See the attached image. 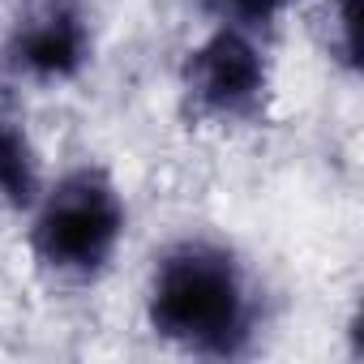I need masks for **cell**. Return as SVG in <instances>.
I'll list each match as a JSON object with an SVG mask.
<instances>
[{"instance_id": "6da1fadb", "label": "cell", "mask_w": 364, "mask_h": 364, "mask_svg": "<svg viewBox=\"0 0 364 364\" xmlns=\"http://www.w3.org/2000/svg\"><path fill=\"white\" fill-rule=\"evenodd\" d=\"M150 321L176 343L228 347L245 330V287L236 266L202 245L167 253L154 274Z\"/></svg>"}, {"instance_id": "7a4b0ae2", "label": "cell", "mask_w": 364, "mask_h": 364, "mask_svg": "<svg viewBox=\"0 0 364 364\" xmlns=\"http://www.w3.org/2000/svg\"><path fill=\"white\" fill-rule=\"evenodd\" d=\"M124 232L116 189L99 171H73L48 193L35 219V249L56 270H99Z\"/></svg>"}, {"instance_id": "3957f363", "label": "cell", "mask_w": 364, "mask_h": 364, "mask_svg": "<svg viewBox=\"0 0 364 364\" xmlns=\"http://www.w3.org/2000/svg\"><path fill=\"white\" fill-rule=\"evenodd\" d=\"M18 65L35 77H73L86 60V26L69 0H35L14 35Z\"/></svg>"}, {"instance_id": "277c9868", "label": "cell", "mask_w": 364, "mask_h": 364, "mask_svg": "<svg viewBox=\"0 0 364 364\" xmlns=\"http://www.w3.org/2000/svg\"><path fill=\"white\" fill-rule=\"evenodd\" d=\"M262 60L253 43L236 31H219L206 48L193 52L189 60V86L193 95L215 107V112H240L257 99L262 90Z\"/></svg>"}, {"instance_id": "5b68a950", "label": "cell", "mask_w": 364, "mask_h": 364, "mask_svg": "<svg viewBox=\"0 0 364 364\" xmlns=\"http://www.w3.org/2000/svg\"><path fill=\"white\" fill-rule=\"evenodd\" d=\"M0 193L9 202L26 206L35 198V159H31V146L22 137V129L14 120L0 116Z\"/></svg>"}, {"instance_id": "8992f818", "label": "cell", "mask_w": 364, "mask_h": 364, "mask_svg": "<svg viewBox=\"0 0 364 364\" xmlns=\"http://www.w3.org/2000/svg\"><path fill=\"white\" fill-rule=\"evenodd\" d=\"M223 5L232 14H240V18H266V14H274L283 5V0H223Z\"/></svg>"}]
</instances>
